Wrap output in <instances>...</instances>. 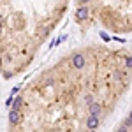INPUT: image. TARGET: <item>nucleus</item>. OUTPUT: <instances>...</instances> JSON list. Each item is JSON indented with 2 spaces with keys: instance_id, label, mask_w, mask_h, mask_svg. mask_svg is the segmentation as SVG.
<instances>
[{
  "instance_id": "obj_1",
  "label": "nucleus",
  "mask_w": 132,
  "mask_h": 132,
  "mask_svg": "<svg viewBox=\"0 0 132 132\" xmlns=\"http://www.w3.org/2000/svg\"><path fill=\"white\" fill-rule=\"evenodd\" d=\"M132 88V50L92 42L72 48L14 95L7 132H101Z\"/></svg>"
},
{
  "instance_id": "obj_2",
  "label": "nucleus",
  "mask_w": 132,
  "mask_h": 132,
  "mask_svg": "<svg viewBox=\"0 0 132 132\" xmlns=\"http://www.w3.org/2000/svg\"><path fill=\"white\" fill-rule=\"evenodd\" d=\"M71 9L69 2H0V76L14 79Z\"/></svg>"
},
{
  "instance_id": "obj_3",
  "label": "nucleus",
  "mask_w": 132,
  "mask_h": 132,
  "mask_svg": "<svg viewBox=\"0 0 132 132\" xmlns=\"http://www.w3.org/2000/svg\"><path fill=\"white\" fill-rule=\"evenodd\" d=\"M72 20L83 35L99 25L113 35L132 34V2H76Z\"/></svg>"
},
{
  "instance_id": "obj_4",
  "label": "nucleus",
  "mask_w": 132,
  "mask_h": 132,
  "mask_svg": "<svg viewBox=\"0 0 132 132\" xmlns=\"http://www.w3.org/2000/svg\"><path fill=\"white\" fill-rule=\"evenodd\" d=\"M113 132H132V108L129 109V113L123 116L122 120L116 123Z\"/></svg>"
}]
</instances>
